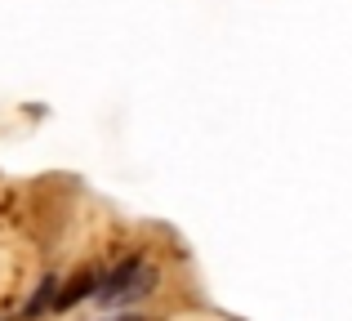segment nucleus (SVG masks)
<instances>
[{"mask_svg":"<svg viewBox=\"0 0 352 321\" xmlns=\"http://www.w3.org/2000/svg\"><path fill=\"white\" fill-rule=\"evenodd\" d=\"M147 281H152V272L143 268V259H120L112 272H103L98 277V290H94V299L98 304H134L138 295H147Z\"/></svg>","mask_w":352,"mask_h":321,"instance_id":"obj_1","label":"nucleus"},{"mask_svg":"<svg viewBox=\"0 0 352 321\" xmlns=\"http://www.w3.org/2000/svg\"><path fill=\"white\" fill-rule=\"evenodd\" d=\"M94 290H98V277H94V272H76L67 286H58V304H54V308H58V313H63V308H76L80 299H89Z\"/></svg>","mask_w":352,"mask_h":321,"instance_id":"obj_2","label":"nucleus"},{"mask_svg":"<svg viewBox=\"0 0 352 321\" xmlns=\"http://www.w3.org/2000/svg\"><path fill=\"white\" fill-rule=\"evenodd\" d=\"M54 304H58V286H54V281H45V286L27 299V313H45V308H54Z\"/></svg>","mask_w":352,"mask_h":321,"instance_id":"obj_3","label":"nucleus"}]
</instances>
